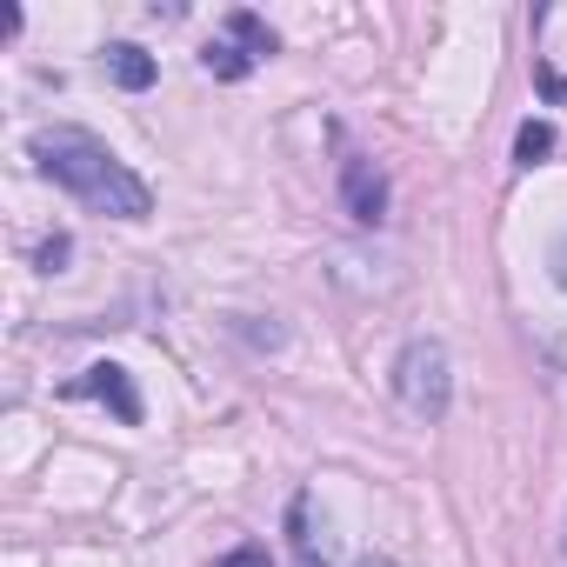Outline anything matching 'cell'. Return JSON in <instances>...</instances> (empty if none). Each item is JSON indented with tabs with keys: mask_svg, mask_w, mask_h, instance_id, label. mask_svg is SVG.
Segmentation results:
<instances>
[{
	"mask_svg": "<svg viewBox=\"0 0 567 567\" xmlns=\"http://www.w3.org/2000/svg\"><path fill=\"white\" fill-rule=\"evenodd\" d=\"M34 161H41V174H48L54 187H68L87 214H107V220H147V214H154L147 181H141L107 141H94V134H81V127H48V134H34Z\"/></svg>",
	"mask_w": 567,
	"mask_h": 567,
	"instance_id": "obj_1",
	"label": "cell"
},
{
	"mask_svg": "<svg viewBox=\"0 0 567 567\" xmlns=\"http://www.w3.org/2000/svg\"><path fill=\"white\" fill-rule=\"evenodd\" d=\"M394 394L414 421H447V401H454V361L434 334H414L401 354H394Z\"/></svg>",
	"mask_w": 567,
	"mask_h": 567,
	"instance_id": "obj_2",
	"label": "cell"
},
{
	"mask_svg": "<svg viewBox=\"0 0 567 567\" xmlns=\"http://www.w3.org/2000/svg\"><path fill=\"white\" fill-rule=\"evenodd\" d=\"M267 54H274V34H267V21L240 8V14H227V34L200 48V68H207L214 81H240V74H254Z\"/></svg>",
	"mask_w": 567,
	"mask_h": 567,
	"instance_id": "obj_3",
	"label": "cell"
},
{
	"mask_svg": "<svg viewBox=\"0 0 567 567\" xmlns=\"http://www.w3.org/2000/svg\"><path fill=\"white\" fill-rule=\"evenodd\" d=\"M341 194H348V214H354L361 227H381V214H388V181H381L374 161L348 154V167H341Z\"/></svg>",
	"mask_w": 567,
	"mask_h": 567,
	"instance_id": "obj_4",
	"label": "cell"
},
{
	"mask_svg": "<svg viewBox=\"0 0 567 567\" xmlns=\"http://www.w3.org/2000/svg\"><path fill=\"white\" fill-rule=\"evenodd\" d=\"M74 394H101V401H114L121 421H141V401H134V388H127V368H114V361L87 368V374L74 381Z\"/></svg>",
	"mask_w": 567,
	"mask_h": 567,
	"instance_id": "obj_5",
	"label": "cell"
},
{
	"mask_svg": "<svg viewBox=\"0 0 567 567\" xmlns=\"http://www.w3.org/2000/svg\"><path fill=\"white\" fill-rule=\"evenodd\" d=\"M107 81H114V87H127V94L154 87V54H141L134 41H114V48H107Z\"/></svg>",
	"mask_w": 567,
	"mask_h": 567,
	"instance_id": "obj_6",
	"label": "cell"
},
{
	"mask_svg": "<svg viewBox=\"0 0 567 567\" xmlns=\"http://www.w3.org/2000/svg\"><path fill=\"white\" fill-rule=\"evenodd\" d=\"M554 154V127L547 121H520V134H514V161L520 167H540Z\"/></svg>",
	"mask_w": 567,
	"mask_h": 567,
	"instance_id": "obj_7",
	"label": "cell"
},
{
	"mask_svg": "<svg viewBox=\"0 0 567 567\" xmlns=\"http://www.w3.org/2000/svg\"><path fill=\"white\" fill-rule=\"evenodd\" d=\"M288 527H295V554H301V567H328V540H315V527H308V501L288 507Z\"/></svg>",
	"mask_w": 567,
	"mask_h": 567,
	"instance_id": "obj_8",
	"label": "cell"
},
{
	"mask_svg": "<svg viewBox=\"0 0 567 567\" xmlns=\"http://www.w3.org/2000/svg\"><path fill=\"white\" fill-rule=\"evenodd\" d=\"M61 260H68V234H54V240L41 247V267H48V274H61Z\"/></svg>",
	"mask_w": 567,
	"mask_h": 567,
	"instance_id": "obj_9",
	"label": "cell"
},
{
	"mask_svg": "<svg viewBox=\"0 0 567 567\" xmlns=\"http://www.w3.org/2000/svg\"><path fill=\"white\" fill-rule=\"evenodd\" d=\"M220 567H267V554H260V547H240V554H234V560H220Z\"/></svg>",
	"mask_w": 567,
	"mask_h": 567,
	"instance_id": "obj_10",
	"label": "cell"
},
{
	"mask_svg": "<svg viewBox=\"0 0 567 567\" xmlns=\"http://www.w3.org/2000/svg\"><path fill=\"white\" fill-rule=\"evenodd\" d=\"M354 567H394V560H381V554H368V560H354Z\"/></svg>",
	"mask_w": 567,
	"mask_h": 567,
	"instance_id": "obj_11",
	"label": "cell"
},
{
	"mask_svg": "<svg viewBox=\"0 0 567 567\" xmlns=\"http://www.w3.org/2000/svg\"><path fill=\"white\" fill-rule=\"evenodd\" d=\"M560 567H567V520H560Z\"/></svg>",
	"mask_w": 567,
	"mask_h": 567,
	"instance_id": "obj_12",
	"label": "cell"
}]
</instances>
